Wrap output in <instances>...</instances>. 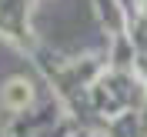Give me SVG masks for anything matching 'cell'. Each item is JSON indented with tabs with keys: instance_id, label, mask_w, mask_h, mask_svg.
<instances>
[{
	"instance_id": "6da1fadb",
	"label": "cell",
	"mask_w": 147,
	"mask_h": 137,
	"mask_svg": "<svg viewBox=\"0 0 147 137\" xmlns=\"http://www.w3.org/2000/svg\"><path fill=\"white\" fill-rule=\"evenodd\" d=\"M30 97H34V90H30L27 80H10L7 87H3V104H7V107H13V110L27 107Z\"/></svg>"
}]
</instances>
